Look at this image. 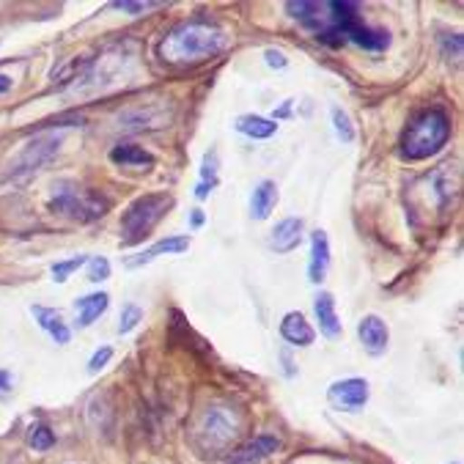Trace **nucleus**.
Wrapping results in <instances>:
<instances>
[{"label": "nucleus", "instance_id": "nucleus-10", "mask_svg": "<svg viewBox=\"0 0 464 464\" xmlns=\"http://www.w3.org/2000/svg\"><path fill=\"white\" fill-rule=\"evenodd\" d=\"M277 448H281V440L272 434H258L250 442H245L242 448L231 450L228 464H261L266 456H272Z\"/></svg>", "mask_w": 464, "mask_h": 464}, {"label": "nucleus", "instance_id": "nucleus-20", "mask_svg": "<svg viewBox=\"0 0 464 464\" xmlns=\"http://www.w3.org/2000/svg\"><path fill=\"white\" fill-rule=\"evenodd\" d=\"M234 127H237V132H242V135H247L253 140H266V138H272L277 132V121L264 119V116H250V113L239 116Z\"/></svg>", "mask_w": 464, "mask_h": 464}, {"label": "nucleus", "instance_id": "nucleus-9", "mask_svg": "<svg viewBox=\"0 0 464 464\" xmlns=\"http://www.w3.org/2000/svg\"><path fill=\"white\" fill-rule=\"evenodd\" d=\"M357 335H360V343L362 349L371 354V357H382L388 352V343H391V330L385 324V319H380L377 314H368L360 319L357 324Z\"/></svg>", "mask_w": 464, "mask_h": 464}, {"label": "nucleus", "instance_id": "nucleus-27", "mask_svg": "<svg viewBox=\"0 0 464 464\" xmlns=\"http://www.w3.org/2000/svg\"><path fill=\"white\" fill-rule=\"evenodd\" d=\"M140 322H143V311H140L135 303L124 305V311H121V319H119V335H127V333H132V330H135Z\"/></svg>", "mask_w": 464, "mask_h": 464}, {"label": "nucleus", "instance_id": "nucleus-22", "mask_svg": "<svg viewBox=\"0 0 464 464\" xmlns=\"http://www.w3.org/2000/svg\"><path fill=\"white\" fill-rule=\"evenodd\" d=\"M218 188V154H207L204 157V168H201V181H198V188H196V198L204 201L212 190Z\"/></svg>", "mask_w": 464, "mask_h": 464}, {"label": "nucleus", "instance_id": "nucleus-13", "mask_svg": "<svg viewBox=\"0 0 464 464\" xmlns=\"http://www.w3.org/2000/svg\"><path fill=\"white\" fill-rule=\"evenodd\" d=\"M300 242H303V220L300 218L281 220L272 228V237H269V247L275 253H292L300 247Z\"/></svg>", "mask_w": 464, "mask_h": 464}, {"label": "nucleus", "instance_id": "nucleus-32", "mask_svg": "<svg viewBox=\"0 0 464 464\" xmlns=\"http://www.w3.org/2000/svg\"><path fill=\"white\" fill-rule=\"evenodd\" d=\"M12 88H14V80H12V74L0 72V94H9Z\"/></svg>", "mask_w": 464, "mask_h": 464}, {"label": "nucleus", "instance_id": "nucleus-8", "mask_svg": "<svg viewBox=\"0 0 464 464\" xmlns=\"http://www.w3.org/2000/svg\"><path fill=\"white\" fill-rule=\"evenodd\" d=\"M368 396H371V388L362 377L338 380L327 388V401L341 412H360L368 404Z\"/></svg>", "mask_w": 464, "mask_h": 464}, {"label": "nucleus", "instance_id": "nucleus-16", "mask_svg": "<svg viewBox=\"0 0 464 464\" xmlns=\"http://www.w3.org/2000/svg\"><path fill=\"white\" fill-rule=\"evenodd\" d=\"M31 314H34V319L39 322V327L55 341V343H69L72 341V330L66 327V322H63V316L55 311V308H44V305H34L31 308Z\"/></svg>", "mask_w": 464, "mask_h": 464}, {"label": "nucleus", "instance_id": "nucleus-24", "mask_svg": "<svg viewBox=\"0 0 464 464\" xmlns=\"http://www.w3.org/2000/svg\"><path fill=\"white\" fill-rule=\"evenodd\" d=\"M330 119H333V130L341 138V143H352L354 140V124H352L349 113L343 108H333L330 111Z\"/></svg>", "mask_w": 464, "mask_h": 464}, {"label": "nucleus", "instance_id": "nucleus-26", "mask_svg": "<svg viewBox=\"0 0 464 464\" xmlns=\"http://www.w3.org/2000/svg\"><path fill=\"white\" fill-rule=\"evenodd\" d=\"M88 281L91 284H102L111 277V261L105 256H97V258H88Z\"/></svg>", "mask_w": 464, "mask_h": 464}, {"label": "nucleus", "instance_id": "nucleus-18", "mask_svg": "<svg viewBox=\"0 0 464 464\" xmlns=\"http://www.w3.org/2000/svg\"><path fill=\"white\" fill-rule=\"evenodd\" d=\"M111 162L119 168H135V170L154 168V157L143 146H135V143H124V146L111 149Z\"/></svg>", "mask_w": 464, "mask_h": 464}, {"label": "nucleus", "instance_id": "nucleus-25", "mask_svg": "<svg viewBox=\"0 0 464 464\" xmlns=\"http://www.w3.org/2000/svg\"><path fill=\"white\" fill-rule=\"evenodd\" d=\"M28 442H31V448H34V450H50V448H53V442H55V434H53L44 423H36V426H31Z\"/></svg>", "mask_w": 464, "mask_h": 464}, {"label": "nucleus", "instance_id": "nucleus-28", "mask_svg": "<svg viewBox=\"0 0 464 464\" xmlns=\"http://www.w3.org/2000/svg\"><path fill=\"white\" fill-rule=\"evenodd\" d=\"M160 6H162V4H154V0H146V4H132V0H119V4H116V9H119V12L132 14V17L143 14V12H151V9H160Z\"/></svg>", "mask_w": 464, "mask_h": 464}, {"label": "nucleus", "instance_id": "nucleus-17", "mask_svg": "<svg viewBox=\"0 0 464 464\" xmlns=\"http://www.w3.org/2000/svg\"><path fill=\"white\" fill-rule=\"evenodd\" d=\"M111 305V297L105 292H97V295H85L74 303V311H77V327L85 330L94 324Z\"/></svg>", "mask_w": 464, "mask_h": 464}, {"label": "nucleus", "instance_id": "nucleus-1", "mask_svg": "<svg viewBox=\"0 0 464 464\" xmlns=\"http://www.w3.org/2000/svg\"><path fill=\"white\" fill-rule=\"evenodd\" d=\"M286 12L305 25L316 42L327 47H343V44H357L362 50L380 53L388 50L391 36L382 28H371L362 23L360 6L346 4V0H297V4H286Z\"/></svg>", "mask_w": 464, "mask_h": 464}, {"label": "nucleus", "instance_id": "nucleus-12", "mask_svg": "<svg viewBox=\"0 0 464 464\" xmlns=\"http://www.w3.org/2000/svg\"><path fill=\"white\" fill-rule=\"evenodd\" d=\"M314 314H316V322H319V330H322L324 338H341L343 335V324H341L338 311H335V297L330 292L316 295Z\"/></svg>", "mask_w": 464, "mask_h": 464}, {"label": "nucleus", "instance_id": "nucleus-33", "mask_svg": "<svg viewBox=\"0 0 464 464\" xmlns=\"http://www.w3.org/2000/svg\"><path fill=\"white\" fill-rule=\"evenodd\" d=\"M198 226H204V212L201 209L193 212V228H198Z\"/></svg>", "mask_w": 464, "mask_h": 464}, {"label": "nucleus", "instance_id": "nucleus-5", "mask_svg": "<svg viewBox=\"0 0 464 464\" xmlns=\"http://www.w3.org/2000/svg\"><path fill=\"white\" fill-rule=\"evenodd\" d=\"M170 204L173 201L165 193H149V196L135 198L121 215V242L124 245L143 242L154 231V226L168 215Z\"/></svg>", "mask_w": 464, "mask_h": 464}, {"label": "nucleus", "instance_id": "nucleus-30", "mask_svg": "<svg viewBox=\"0 0 464 464\" xmlns=\"http://www.w3.org/2000/svg\"><path fill=\"white\" fill-rule=\"evenodd\" d=\"M264 61H266V66H272V69H286L289 66V58L281 53V50H264Z\"/></svg>", "mask_w": 464, "mask_h": 464}, {"label": "nucleus", "instance_id": "nucleus-2", "mask_svg": "<svg viewBox=\"0 0 464 464\" xmlns=\"http://www.w3.org/2000/svg\"><path fill=\"white\" fill-rule=\"evenodd\" d=\"M228 47V34L212 20H188L160 42V58L170 66H198Z\"/></svg>", "mask_w": 464, "mask_h": 464}, {"label": "nucleus", "instance_id": "nucleus-29", "mask_svg": "<svg viewBox=\"0 0 464 464\" xmlns=\"http://www.w3.org/2000/svg\"><path fill=\"white\" fill-rule=\"evenodd\" d=\"M111 357H113L111 346H102L100 352H94V357L88 360V374H100V371L111 362Z\"/></svg>", "mask_w": 464, "mask_h": 464}, {"label": "nucleus", "instance_id": "nucleus-6", "mask_svg": "<svg viewBox=\"0 0 464 464\" xmlns=\"http://www.w3.org/2000/svg\"><path fill=\"white\" fill-rule=\"evenodd\" d=\"M111 201L108 198H100L94 193H82L72 184H61L58 193L53 196L50 201V209L58 212V215H66L72 220H80V223H88V220H97L108 212Z\"/></svg>", "mask_w": 464, "mask_h": 464}, {"label": "nucleus", "instance_id": "nucleus-23", "mask_svg": "<svg viewBox=\"0 0 464 464\" xmlns=\"http://www.w3.org/2000/svg\"><path fill=\"white\" fill-rule=\"evenodd\" d=\"M88 264V256H74V258H66V261H55L53 264V281L55 284H66L69 277H72V272H77L80 266H85Z\"/></svg>", "mask_w": 464, "mask_h": 464}, {"label": "nucleus", "instance_id": "nucleus-7", "mask_svg": "<svg viewBox=\"0 0 464 464\" xmlns=\"http://www.w3.org/2000/svg\"><path fill=\"white\" fill-rule=\"evenodd\" d=\"M61 140H63V135H44V138L31 140V143L17 154V160H14V165H12V173H9V176H12V179H20V176H28V173L39 170V168L58 151Z\"/></svg>", "mask_w": 464, "mask_h": 464}, {"label": "nucleus", "instance_id": "nucleus-19", "mask_svg": "<svg viewBox=\"0 0 464 464\" xmlns=\"http://www.w3.org/2000/svg\"><path fill=\"white\" fill-rule=\"evenodd\" d=\"M275 207H277V184L269 179L258 181V188L250 196V215L256 220H266Z\"/></svg>", "mask_w": 464, "mask_h": 464}, {"label": "nucleus", "instance_id": "nucleus-31", "mask_svg": "<svg viewBox=\"0 0 464 464\" xmlns=\"http://www.w3.org/2000/svg\"><path fill=\"white\" fill-rule=\"evenodd\" d=\"M12 388H14V380L6 368H0V399H9L12 396Z\"/></svg>", "mask_w": 464, "mask_h": 464}, {"label": "nucleus", "instance_id": "nucleus-14", "mask_svg": "<svg viewBox=\"0 0 464 464\" xmlns=\"http://www.w3.org/2000/svg\"><path fill=\"white\" fill-rule=\"evenodd\" d=\"M281 338L292 346H311L316 341V330L300 311H289L281 322Z\"/></svg>", "mask_w": 464, "mask_h": 464}, {"label": "nucleus", "instance_id": "nucleus-3", "mask_svg": "<svg viewBox=\"0 0 464 464\" xmlns=\"http://www.w3.org/2000/svg\"><path fill=\"white\" fill-rule=\"evenodd\" d=\"M242 434V418L228 404H209L193 426V448L204 459L226 456Z\"/></svg>", "mask_w": 464, "mask_h": 464}, {"label": "nucleus", "instance_id": "nucleus-15", "mask_svg": "<svg viewBox=\"0 0 464 464\" xmlns=\"http://www.w3.org/2000/svg\"><path fill=\"white\" fill-rule=\"evenodd\" d=\"M188 247H190V237H168V239H160L157 245H151L149 250H143L140 256L127 258V266L135 269V266H143V264H149V261H154L160 256H179Z\"/></svg>", "mask_w": 464, "mask_h": 464}, {"label": "nucleus", "instance_id": "nucleus-11", "mask_svg": "<svg viewBox=\"0 0 464 464\" xmlns=\"http://www.w3.org/2000/svg\"><path fill=\"white\" fill-rule=\"evenodd\" d=\"M327 269H330V239H327V231L316 228L311 234V261H308V281L314 286H319L324 277H327Z\"/></svg>", "mask_w": 464, "mask_h": 464}, {"label": "nucleus", "instance_id": "nucleus-21", "mask_svg": "<svg viewBox=\"0 0 464 464\" xmlns=\"http://www.w3.org/2000/svg\"><path fill=\"white\" fill-rule=\"evenodd\" d=\"M168 119L170 116H154V111H149V108L146 111L135 108V111L121 116V127L124 130H154V127H165Z\"/></svg>", "mask_w": 464, "mask_h": 464}, {"label": "nucleus", "instance_id": "nucleus-4", "mask_svg": "<svg viewBox=\"0 0 464 464\" xmlns=\"http://www.w3.org/2000/svg\"><path fill=\"white\" fill-rule=\"evenodd\" d=\"M448 138H450V116L442 108H426L410 121L401 138V154L412 162L429 160L437 151H442Z\"/></svg>", "mask_w": 464, "mask_h": 464}]
</instances>
